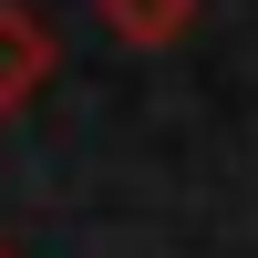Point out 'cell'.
Listing matches in <instances>:
<instances>
[{
	"mask_svg": "<svg viewBox=\"0 0 258 258\" xmlns=\"http://www.w3.org/2000/svg\"><path fill=\"white\" fill-rule=\"evenodd\" d=\"M41 73H52V31H41L21 0H0V114H21V103L41 93Z\"/></svg>",
	"mask_w": 258,
	"mask_h": 258,
	"instance_id": "1",
	"label": "cell"
},
{
	"mask_svg": "<svg viewBox=\"0 0 258 258\" xmlns=\"http://www.w3.org/2000/svg\"><path fill=\"white\" fill-rule=\"evenodd\" d=\"M93 11H103V31H114V41L155 52V41H176L186 21H197V0H93Z\"/></svg>",
	"mask_w": 258,
	"mask_h": 258,
	"instance_id": "2",
	"label": "cell"
},
{
	"mask_svg": "<svg viewBox=\"0 0 258 258\" xmlns=\"http://www.w3.org/2000/svg\"><path fill=\"white\" fill-rule=\"evenodd\" d=\"M0 258H11V248H0Z\"/></svg>",
	"mask_w": 258,
	"mask_h": 258,
	"instance_id": "3",
	"label": "cell"
}]
</instances>
